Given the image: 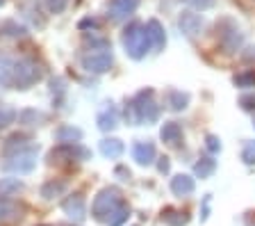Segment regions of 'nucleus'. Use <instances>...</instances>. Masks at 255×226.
Masks as SVG:
<instances>
[{
	"instance_id": "obj_1",
	"label": "nucleus",
	"mask_w": 255,
	"mask_h": 226,
	"mask_svg": "<svg viewBox=\"0 0 255 226\" xmlns=\"http://www.w3.org/2000/svg\"><path fill=\"white\" fill-rule=\"evenodd\" d=\"M0 69L7 73L11 82H14L18 89H27L30 85L41 80V69L34 59H11V57H5L0 55Z\"/></svg>"
},
{
	"instance_id": "obj_2",
	"label": "nucleus",
	"mask_w": 255,
	"mask_h": 226,
	"mask_svg": "<svg viewBox=\"0 0 255 226\" xmlns=\"http://www.w3.org/2000/svg\"><path fill=\"white\" fill-rule=\"evenodd\" d=\"M155 92L153 89H141L139 94H134V98L128 103L126 108V119L130 124L134 126H141V124H153L159 119V105L153 101Z\"/></svg>"
},
{
	"instance_id": "obj_3",
	"label": "nucleus",
	"mask_w": 255,
	"mask_h": 226,
	"mask_svg": "<svg viewBox=\"0 0 255 226\" xmlns=\"http://www.w3.org/2000/svg\"><path fill=\"white\" fill-rule=\"evenodd\" d=\"M123 46H126V53L132 59H141L150 48L146 25H141V23H130V25L123 30Z\"/></svg>"
},
{
	"instance_id": "obj_4",
	"label": "nucleus",
	"mask_w": 255,
	"mask_h": 226,
	"mask_svg": "<svg viewBox=\"0 0 255 226\" xmlns=\"http://www.w3.org/2000/svg\"><path fill=\"white\" fill-rule=\"evenodd\" d=\"M121 204H123L121 192H119L117 188H105V190H101V192L96 194L94 204H91V215H94L98 222H107L110 220V215Z\"/></svg>"
},
{
	"instance_id": "obj_5",
	"label": "nucleus",
	"mask_w": 255,
	"mask_h": 226,
	"mask_svg": "<svg viewBox=\"0 0 255 226\" xmlns=\"http://www.w3.org/2000/svg\"><path fill=\"white\" fill-rule=\"evenodd\" d=\"M37 153H39V146H27V149L18 151L14 156H9V160L5 162V169L9 172H16V174H30L37 165Z\"/></svg>"
},
{
	"instance_id": "obj_6",
	"label": "nucleus",
	"mask_w": 255,
	"mask_h": 226,
	"mask_svg": "<svg viewBox=\"0 0 255 226\" xmlns=\"http://www.w3.org/2000/svg\"><path fill=\"white\" fill-rule=\"evenodd\" d=\"M50 162H69V160H80V162H85L91 158V151L85 149L82 144H59L57 149L50 151Z\"/></svg>"
},
{
	"instance_id": "obj_7",
	"label": "nucleus",
	"mask_w": 255,
	"mask_h": 226,
	"mask_svg": "<svg viewBox=\"0 0 255 226\" xmlns=\"http://www.w3.org/2000/svg\"><path fill=\"white\" fill-rule=\"evenodd\" d=\"M226 25L228 30H223L221 25H217V32H219V43H221L223 48L228 50V53H235V50L244 43V34L239 30V25L233 21V18H226Z\"/></svg>"
},
{
	"instance_id": "obj_8",
	"label": "nucleus",
	"mask_w": 255,
	"mask_h": 226,
	"mask_svg": "<svg viewBox=\"0 0 255 226\" xmlns=\"http://www.w3.org/2000/svg\"><path fill=\"white\" fill-rule=\"evenodd\" d=\"M82 66L89 73H105L112 66V50H89L82 55Z\"/></svg>"
},
{
	"instance_id": "obj_9",
	"label": "nucleus",
	"mask_w": 255,
	"mask_h": 226,
	"mask_svg": "<svg viewBox=\"0 0 255 226\" xmlns=\"http://www.w3.org/2000/svg\"><path fill=\"white\" fill-rule=\"evenodd\" d=\"M178 25H180V30L187 34V37H198V34L203 32V27H205V18L201 16V14H196V11H182L180 18H178Z\"/></svg>"
},
{
	"instance_id": "obj_10",
	"label": "nucleus",
	"mask_w": 255,
	"mask_h": 226,
	"mask_svg": "<svg viewBox=\"0 0 255 226\" xmlns=\"http://www.w3.org/2000/svg\"><path fill=\"white\" fill-rule=\"evenodd\" d=\"M132 158L137 160V165L141 167H148L157 160V151H155V144L150 142H134L132 144Z\"/></svg>"
},
{
	"instance_id": "obj_11",
	"label": "nucleus",
	"mask_w": 255,
	"mask_h": 226,
	"mask_svg": "<svg viewBox=\"0 0 255 226\" xmlns=\"http://www.w3.org/2000/svg\"><path fill=\"white\" fill-rule=\"evenodd\" d=\"M146 34H148V41H150V48L153 50H162L166 46V34H164V27L157 18H150L146 23Z\"/></svg>"
},
{
	"instance_id": "obj_12",
	"label": "nucleus",
	"mask_w": 255,
	"mask_h": 226,
	"mask_svg": "<svg viewBox=\"0 0 255 226\" xmlns=\"http://www.w3.org/2000/svg\"><path fill=\"white\" fill-rule=\"evenodd\" d=\"M194 190H196V183L187 174H178V176L171 178V192L175 197H189V194H194Z\"/></svg>"
},
{
	"instance_id": "obj_13",
	"label": "nucleus",
	"mask_w": 255,
	"mask_h": 226,
	"mask_svg": "<svg viewBox=\"0 0 255 226\" xmlns=\"http://www.w3.org/2000/svg\"><path fill=\"white\" fill-rule=\"evenodd\" d=\"M164 103H166V108L173 110V112H182L189 105V94L182 92V89H166Z\"/></svg>"
},
{
	"instance_id": "obj_14",
	"label": "nucleus",
	"mask_w": 255,
	"mask_h": 226,
	"mask_svg": "<svg viewBox=\"0 0 255 226\" xmlns=\"http://www.w3.org/2000/svg\"><path fill=\"white\" fill-rule=\"evenodd\" d=\"M159 137H162V142H166V144H171V146H180L182 126L178 124V121H166V124L162 126V130H159Z\"/></svg>"
},
{
	"instance_id": "obj_15",
	"label": "nucleus",
	"mask_w": 255,
	"mask_h": 226,
	"mask_svg": "<svg viewBox=\"0 0 255 226\" xmlns=\"http://www.w3.org/2000/svg\"><path fill=\"white\" fill-rule=\"evenodd\" d=\"M62 208L69 217H75V220H82V217H85V199H82L80 194L69 197V199L62 204Z\"/></svg>"
},
{
	"instance_id": "obj_16",
	"label": "nucleus",
	"mask_w": 255,
	"mask_h": 226,
	"mask_svg": "<svg viewBox=\"0 0 255 226\" xmlns=\"http://www.w3.org/2000/svg\"><path fill=\"white\" fill-rule=\"evenodd\" d=\"M137 5H139V0H112L110 11L114 18H123V16H130L137 9Z\"/></svg>"
},
{
	"instance_id": "obj_17",
	"label": "nucleus",
	"mask_w": 255,
	"mask_h": 226,
	"mask_svg": "<svg viewBox=\"0 0 255 226\" xmlns=\"http://www.w3.org/2000/svg\"><path fill=\"white\" fill-rule=\"evenodd\" d=\"M101 153L105 158H121L123 153H126V146H123L121 140H117V137H105V140L101 142Z\"/></svg>"
},
{
	"instance_id": "obj_18",
	"label": "nucleus",
	"mask_w": 255,
	"mask_h": 226,
	"mask_svg": "<svg viewBox=\"0 0 255 226\" xmlns=\"http://www.w3.org/2000/svg\"><path fill=\"white\" fill-rule=\"evenodd\" d=\"M96 124H98V128L101 130H114L119 126V112H117V108H105L101 114H98V119H96Z\"/></svg>"
},
{
	"instance_id": "obj_19",
	"label": "nucleus",
	"mask_w": 255,
	"mask_h": 226,
	"mask_svg": "<svg viewBox=\"0 0 255 226\" xmlns=\"http://www.w3.org/2000/svg\"><path fill=\"white\" fill-rule=\"evenodd\" d=\"M55 137H57V142H62V144H75V142L82 140V130L73 128V126H59V128L55 130Z\"/></svg>"
},
{
	"instance_id": "obj_20",
	"label": "nucleus",
	"mask_w": 255,
	"mask_h": 226,
	"mask_svg": "<svg viewBox=\"0 0 255 226\" xmlns=\"http://www.w3.org/2000/svg\"><path fill=\"white\" fill-rule=\"evenodd\" d=\"M214 172H217V160H212L210 156L198 158V162L194 165V174H196L198 178H210Z\"/></svg>"
},
{
	"instance_id": "obj_21",
	"label": "nucleus",
	"mask_w": 255,
	"mask_h": 226,
	"mask_svg": "<svg viewBox=\"0 0 255 226\" xmlns=\"http://www.w3.org/2000/svg\"><path fill=\"white\" fill-rule=\"evenodd\" d=\"M27 146H32V144H30V140H27L25 135H11L9 140L5 142V153L7 156H14V153H18V151L27 149Z\"/></svg>"
},
{
	"instance_id": "obj_22",
	"label": "nucleus",
	"mask_w": 255,
	"mask_h": 226,
	"mask_svg": "<svg viewBox=\"0 0 255 226\" xmlns=\"http://www.w3.org/2000/svg\"><path fill=\"white\" fill-rule=\"evenodd\" d=\"M62 192H66V183H64V181H48L41 188L43 199H55V197H59Z\"/></svg>"
},
{
	"instance_id": "obj_23",
	"label": "nucleus",
	"mask_w": 255,
	"mask_h": 226,
	"mask_svg": "<svg viewBox=\"0 0 255 226\" xmlns=\"http://www.w3.org/2000/svg\"><path fill=\"white\" fill-rule=\"evenodd\" d=\"M43 119L46 117H43L41 112H37V110H32V108L18 112V124H23V126H39Z\"/></svg>"
},
{
	"instance_id": "obj_24",
	"label": "nucleus",
	"mask_w": 255,
	"mask_h": 226,
	"mask_svg": "<svg viewBox=\"0 0 255 226\" xmlns=\"http://www.w3.org/2000/svg\"><path fill=\"white\" fill-rule=\"evenodd\" d=\"M23 183L18 178H0V197H9L14 192H21Z\"/></svg>"
},
{
	"instance_id": "obj_25",
	"label": "nucleus",
	"mask_w": 255,
	"mask_h": 226,
	"mask_svg": "<svg viewBox=\"0 0 255 226\" xmlns=\"http://www.w3.org/2000/svg\"><path fill=\"white\" fill-rule=\"evenodd\" d=\"M18 215H21V208L14 201L0 197V220H11V217H18Z\"/></svg>"
},
{
	"instance_id": "obj_26",
	"label": "nucleus",
	"mask_w": 255,
	"mask_h": 226,
	"mask_svg": "<svg viewBox=\"0 0 255 226\" xmlns=\"http://www.w3.org/2000/svg\"><path fill=\"white\" fill-rule=\"evenodd\" d=\"M128 215H130V210H128V206L126 204H121L114 213L110 215V220H107V226H121L123 222L128 220Z\"/></svg>"
},
{
	"instance_id": "obj_27",
	"label": "nucleus",
	"mask_w": 255,
	"mask_h": 226,
	"mask_svg": "<svg viewBox=\"0 0 255 226\" xmlns=\"http://www.w3.org/2000/svg\"><path fill=\"white\" fill-rule=\"evenodd\" d=\"M235 87H242V89H246V87H255V71H244V73H237L233 78Z\"/></svg>"
},
{
	"instance_id": "obj_28",
	"label": "nucleus",
	"mask_w": 255,
	"mask_h": 226,
	"mask_svg": "<svg viewBox=\"0 0 255 226\" xmlns=\"http://www.w3.org/2000/svg\"><path fill=\"white\" fill-rule=\"evenodd\" d=\"M162 220H164L169 226H185L187 224L185 213H178V210H166L164 215H162Z\"/></svg>"
},
{
	"instance_id": "obj_29",
	"label": "nucleus",
	"mask_w": 255,
	"mask_h": 226,
	"mask_svg": "<svg viewBox=\"0 0 255 226\" xmlns=\"http://www.w3.org/2000/svg\"><path fill=\"white\" fill-rule=\"evenodd\" d=\"M2 32L9 34V37H25L27 30L23 25H18L16 21H5L2 23Z\"/></svg>"
},
{
	"instance_id": "obj_30",
	"label": "nucleus",
	"mask_w": 255,
	"mask_h": 226,
	"mask_svg": "<svg viewBox=\"0 0 255 226\" xmlns=\"http://www.w3.org/2000/svg\"><path fill=\"white\" fill-rule=\"evenodd\" d=\"M16 117H18V114H16V110H14V108L0 105V130L7 128L9 124H14V119H16Z\"/></svg>"
},
{
	"instance_id": "obj_31",
	"label": "nucleus",
	"mask_w": 255,
	"mask_h": 226,
	"mask_svg": "<svg viewBox=\"0 0 255 226\" xmlns=\"http://www.w3.org/2000/svg\"><path fill=\"white\" fill-rule=\"evenodd\" d=\"M242 160H244L246 165H255V140L246 142L244 151H242Z\"/></svg>"
},
{
	"instance_id": "obj_32",
	"label": "nucleus",
	"mask_w": 255,
	"mask_h": 226,
	"mask_svg": "<svg viewBox=\"0 0 255 226\" xmlns=\"http://www.w3.org/2000/svg\"><path fill=\"white\" fill-rule=\"evenodd\" d=\"M205 146L210 153H219L221 151V140H219L217 135H205Z\"/></svg>"
},
{
	"instance_id": "obj_33",
	"label": "nucleus",
	"mask_w": 255,
	"mask_h": 226,
	"mask_svg": "<svg viewBox=\"0 0 255 226\" xmlns=\"http://www.w3.org/2000/svg\"><path fill=\"white\" fill-rule=\"evenodd\" d=\"M66 5H69V0H46V7L53 14H59V11L66 9Z\"/></svg>"
},
{
	"instance_id": "obj_34",
	"label": "nucleus",
	"mask_w": 255,
	"mask_h": 226,
	"mask_svg": "<svg viewBox=\"0 0 255 226\" xmlns=\"http://www.w3.org/2000/svg\"><path fill=\"white\" fill-rule=\"evenodd\" d=\"M187 5H191L194 9H210L214 5V0H185Z\"/></svg>"
},
{
	"instance_id": "obj_35",
	"label": "nucleus",
	"mask_w": 255,
	"mask_h": 226,
	"mask_svg": "<svg viewBox=\"0 0 255 226\" xmlns=\"http://www.w3.org/2000/svg\"><path fill=\"white\" fill-rule=\"evenodd\" d=\"M239 105L244 110H255V94H246V96L239 98Z\"/></svg>"
},
{
	"instance_id": "obj_36",
	"label": "nucleus",
	"mask_w": 255,
	"mask_h": 226,
	"mask_svg": "<svg viewBox=\"0 0 255 226\" xmlns=\"http://www.w3.org/2000/svg\"><path fill=\"white\" fill-rule=\"evenodd\" d=\"M242 59H244L246 64H255V46H251V48H246L244 53H242Z\"/></svg>"
},
{
	"instance_id": "obj_37",
	"label": "nucleus",
	"mask_w": 255,
	"mask_h": 226,
	"mask_svg": "<svg viewBox=\"0 0 255 226\" xmlns=\"http://www.w3.org/2000/svg\"><path fill=\"white\" fill-rule=\"evenodd\" d=\"M157 169H159V174H169V169H171V162H169V158H159V165H157Z\"/></svg>"
},
{
	"instance_id": "obj_38",
	"label": "nucleus",
	"mask_w": 255,
	"mask_h": 226,
	"mask_svg": "<svg viewBox=\"0 0 255 226\" xmlns=\"http://www.w3.org/2000/svg\"><path fill=\"white\" fill-rule=\"evenodd\" d=\"M117 174H119V176H126V181L130 178V172H128L126 167H117Z\"/></svg>"
},
{
	"instance_id": "obj_39",
	"label": "nucleus",
	"mask_w": 255,
	"mask_h": 226,
	"mask_svg": "<svg viewBox=\"0 0 255 226\" xmlns=\"http://www.w3.org/2000/svg\"><path fill=\"white\" fill-rule=\"evenodd\" d=\"M2 2H5V0H0V5H2Z\"/></svg>"
},
{
	"instance_id": "obj_40",
	"label": "nucleus",
	"mask_w": 255,
	"mask_h": 226,
	"mask_svg": "<svg viewBox=\"0 0 255 226\" xmlns=\"http://www.w3.org/2000/svg\"><path fill=\"white\" fill-rule=\"evenodd\" d=\"M253 126H255V121H253Z\"/></svg>"
}]
</instances>
